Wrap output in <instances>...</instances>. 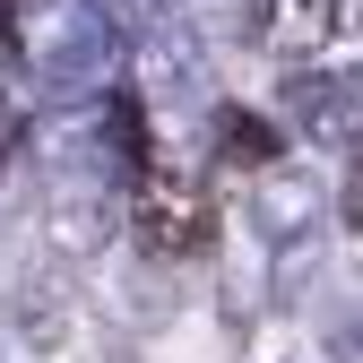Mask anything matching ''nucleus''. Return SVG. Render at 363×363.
<instances>
[{"label":"nucleus","mask_w":363,"mask_h":363,"mask_svg":"<svg viewBox=\"0 0 363 363\" xmlns=\"http://www.w3.org/2000/svg\"><path fill=\"white\" fill-rule=\"evenodd\" d=\"M130 182H139V242L156 259H191L216 242V208H208V191H191V173H164L156 156H139Z\"/></svg>","instance_id":"obj_1"},{"label":"nucleus","mask_w":363,"mask_h":363,"mask_svg":"<svg viewBox=\"0 0 363 363\" xmlns=\"http://www.w3.org/2000/svg\"><path fill=\"white\" fill-rule=\"evenodd\" d=\"M268 26V43H277V52H311V43H329V26H337V0H268L259 9Z\"/></svg>","instance_id":"obj_2"},{"label":"nucleus","mask_w":363,"mask_h":363,"mask_svg":"<svg viewBox=\"0 0 363 363\" xmlns=\"http://www.w3.org/2000/svg\"><path fill=\"white\" fill-rule=\"evenodd\" d=\"M216 147H225V164H268L277 156V130L251 121V113H216Z\"/></svg>","instance_id":"obj_3"},{"label":"nucleus","mask_w":363,"mask_h":363,"mask_svg":"<svg viewBox=\"0 0 363 363\" xmlns=\"http://www.w3.org/2000/svg\"><path fill=\"white\" fill-rule=\"evenodd\" d=\"M337 208H346V225L363 234V147H354V164H346V199H337Z\"/></svg>","instance_id":"obj_4"},{"label":"nucleus","mask_w":363,"mask_h":363,"mask_svg":"<svg viewBox=\"0 0 363 363\" xmlns=\"http://www.w3.org/2000/svg\"><path fill=\"white\" fill-rule=\"evenodd\" d=\"M26 139V121H18V104H0V173H9V147Z\"/></svg>","instance_id":"obj_5"},{"label":"nucleus","mask_w":363,"mask_h":363,"mask_svg":"<svg viewBox=\"0 0 363 363\" xmlns=\"http://www.w3.org/2000/svg\"><path fill=\"white\" fill-rule=\"evenodd\" d=\"M18 35V0H0V43H9Z\"/></svg>","instance_id":"obj_6"}]
</instances>
